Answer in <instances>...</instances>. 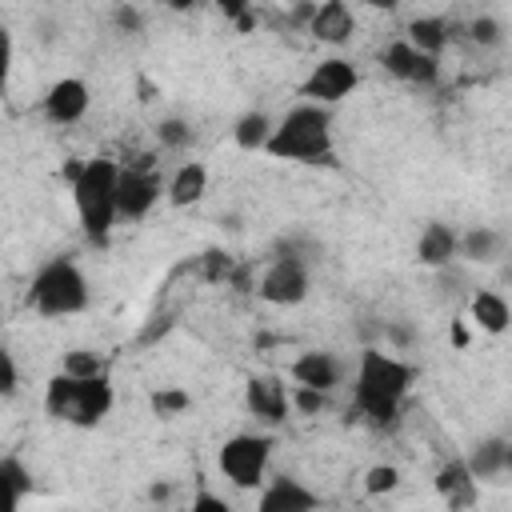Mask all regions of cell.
Returning <instances> with one entry per match:
<instances>
[{
    "mask_svg": "<svg viewBox=\"0 0 512 512\" xmlns=\"http://www.w3.org/2000/svg\"><path fill=\"white\" fill-rule=\"evenodd\" d=\"M456 256L464 260H476V264H496L504 256V232L500 228H468L464 236H456Z\"/></svg>",
    "mask_w": 512,
    "mask_h": 512,
    "instance_id": "obj_20",
    "label": "cell"
},
{
    "mask_svg": "<svg viewBox=\"0 0 512 512\" xmlns=\"http://www.w3.org/2000/svg\"><path fill=\"white\" fill-rule=\"evenodd\" d=\"M88 104H92V92H88V84L80 80V76H60L48 92H44V116L52 120V124H76V120H84L88 116Z\"/></svg>",
    "mask_w": 512,
    "mask_h": 512,
    "instance_id": "obj_12",
    "label": "cell"
},
{
    "mask_svg": "<svg viewBox=\"0 0 512 512\" xmlns=\"http://www.w3.org/2000/svg\"><path fill=\"white\" fill-rule=\"evenodd\" d=\"M16 384H20V368H16V356L0 344V400H8L12 392H16Z\"/></svg>",
    "mask_w": 512,
    "mask_h": 512,
    "instance_id": "obj_30",
    "label": "cell"
},
{
    "mask_svg": "<svg viewBox=\"0 0 512 512\" xmlns=\"http://www.w3.org/2000/svg\"><path fill=\"white\" fill-rule=\"evenodd\" d=\"M468 32H472V40H476V44H484V48H492V44H500V40H504L500 20H492V16H476V20L468 24Z\"/></svg>",
    "mask_w": 512,
    "mask_h": 512,
    "instance_id": "obj_29",
    "label": "cell"
},
{
    "mask_svg": "<svg viewBox=\"0 0 512 512\" xmlns=\"http://www.w3.org/2000/svg\"><path fill=\"white\" fill-rule=\"evenodd\" d=\"M112 404H116V388H112L108 372H100V376H64V372H56L44 388V412L60 424H72V428L104 424Z\"/></svg>",
    "mask_w": 512,
    "mask_h": 512,
    "instance_id": "obj_4",
    "label": "cell"
},
{
    "mask_svg": "<svg viewBox=\"0 0 512 512\" xmlns=\"http://www.w3.org/2000/svg\"><path fill=\"white\" fill-rule=\"evenodd\" d=\"M384 336H388L396 348H412V344H416V332H412V328H404V324H396V320H392V324H384Z\"/></svg>",
    "mask_w": 512,
    "mask_h": 512,
    "instance_id": "obj_35",
    "label": "cell"
},
{
    "mask_svg": "<svg viewBox=\"0 0 512 512\" xmlns=\"http://www.w3.org/2000/svg\"><path fill=\"white\" fill-rule=\"evenodd\" d=\"M188 512H232V504L224 496H216V492H196Z\"/></svg>",
    "mask_w": 512,
    "mask_h": 512,
    "instance_id": "obj_33",
    "label": "cell"
},
{
    "mask_svg": "<svg viewBox=\"0 0 512 512\" xmlns=\"http://www.w3.org/2000/svg\"><path fill=\"white\" fill-rule=\"evenodd\" d=\"M288 404H296L300 412L312 416V412H320V408L328 404V396H324V392H312V388H292V392H288Z\"/></svg>",
    "mask_w": 512,
    "mask_h": 512,
    "instance_id": "obj_31",
    "label": "cell"
},
{
    "mask_svg": "<svg viewBox=\"0 0 512 512\" xmlns=\"http://www.w3.org/2000/svg\"><path fill=\"white\" fill-rule=\"evenodd\" d=\"M288 372H292L296 388H312V392H324V396L340 384V360H336L332 352H320V348L300 352Z\"/></svg>",
    "mask_w": 512,
    "mask_h": 512,
    "instance_id": "obj_13",
    "label": "cell"
},
{
    "mask_svg": "<svg viewBox=\"0 0 512 512\" xmlns=\"http://www.w3.org/2000/svg\"><path fill=\"white\" fill-rule=\"evenodd\" d=\"M308 32L320 40V44H348L352 32H356V16L344 0H324L312 8L308 16Z\"/></svg>",
    "mask_w": 512,
    "mask_h": 512,
    "instance_id": "obj_15",
    "label": "cell"
},
{
    "mask_svg": "<svg viewBox=\"0 0 512 512\" xmlns=\"http://www.w3.org/2000/svg\"><path fill=\"white\" fill-rule=\"evenodd\" d=\"M412 388V364L384 352V348H364L356 360V380H352V400L356 412L368 424H392L400 416V404Z\"/></svg>",
    "mask_w": 512,
    "mask_h": 512,
    "instance_id": "obj_1",
    "label": "cell"
},
{
    "mask_svg": "<svg viewBox=\"0 0 512 512\" xmlns=\"http://www.w3.org/2000/svg\"><path fill=\"white\" fill-rule=\"evenodd\" d=\"M380 64H384V72H388V76H396V80H404V84L432 88V84L440 80V60H436V56L416 52L404 36H400V40H392V44L380 52Z\"/></svg>",
    "mask_w": 512,
    "mask_h": 512,
    "instance_id": "obj_10",
    "label": "cell"
},
{
    "mask_svg": "<svg viewBox=\"0 0 512 512\" xmlns=\"http://www.w3.org/2000/svg\"><path fill=\"white\" fill-rule=\"evenodd\" d=\"M12 80V32L0 24V92L8 88Z\"/></svg>",
    "mask_w": 512,
    "mask_h": 512,
    "instance_id": "obj_32",
    "label": "cell"
},
{
    "mask_svg": "<svg viewBox=\"0 0 512 512\" xmlns=\"http://www.w3.org/2000/svg\"><path fill=\"white\" fill-rule=\"evenodd\" d=\"M204 192H208V168L200 160H184L168 180V204H176V208L204 200Z\"/></svg>",
    "mask_w": 512,
    "mask_h": 512,
    "instance_id": "obj_19",
    "label": "cell"
},
{
    "mask_svg": "<svg viewBox=\"0 0 512 512\" xmlns=\"http://www.w3.org/2000/svg\"><path fill=\"white\" fill-rule=\"evenodd\" d=\"M28 304L40 316H76L88 308V276L80 272L76 260L56 256V260L36 268L32 288H28Z\"/></svg>",
    "mask_w": 512,
    "mask_h": 512,
    "instance_id": "obj_5",
    "label": "cell"
},
{
    "mask_svg": "<svg viewBox=\"0 0 512 512\" xmlns=\"http://www.w3.org/2000/svg\"><path fill=\"white\" fill-rule=\"evenodd\" d=\"M268 460H272V436L264 432H236L216 452V468L236 488H260L268 476Z\"/></svg>",
    "mask_w": 512,
    "mask_h": 512,
    "instance_id": "obj_6",
    "label": "cell"
},
{
    "mask_svg": "<svg viewBox=\"0 0 512 512\" xmlns=\"http://www.w3.org/2000/svg\"><path fill=\"white\" fill-rule=\"evenodd\" d=\"M396 488H400V468L396 464H372L364 472V492L368 496H388Z\"/></svg>",
    "mask_w": 512,
    "mask_h": 512,
    "instance_id": "obj_27",
    "label": "cell"
},
{
    "mask_svg": "<svg viewBox=\"0 0 512 512\" xmlns=\"http://www.w3.org/2000/svg\"><path fill=\"white\" fill-rule=\"evenodd\" d=\"M264 152L276 160H292V164H324L332 156V112L320 104L288 108L272 124Z\"/></svg>",
    "mask_w": 512,
    "mask_h": 512,
    "instance_id": "obj_3",
    "label": "cell"
},
{
    "mask_svg": "<svg viewBox=\"0 0 512 512\" xmlns=\"http://www.w3.org/2000/svg\"><path fill=\"white\" fill-rule=\"evenodd\" d=\"M148 404H152V412H156V416L172 420V416H180V412H188V408H192V396H188L184 388H160V392H152V396H148Z\"/></svg>",
    "mask_w": 512,
    "mask_h": 512,
    "instance_id": "obj_26",
    "label": "cell"
},
{
    "mask_svg": "<svg viewBox=\"0 0 512 512\" xmlns=\"http://www.w3.org/2000/svg\"><path fill=\"white\" fill-rule=\"evenodd\" d=\"M60 372H64V376H100V372H104V360H100L92 348H72V352H64Z\"/></svg>",
    "mask_w": 512,
    "mask_h": 512,
    "instance_id": "obj_25",
    "label": "cell"
},
{
    "mask_svg": "<svg viewBox=\"0 0 512 512\" xmlns=\"http://www.w3.org/2000/svg\"><path fill=\"white\" fill-rule=\"evenodd\" d=\"M268 136H272V116L260 112V108L244 112V116L232 124V140H236V148H244V152H264Z\"/></svg>",
    "mask_w": 512,
    "mask_h": 512,
    "instance_id": "obj_24",
    "label": "cell"
},
{
    "mask_svg": "<svg viewBox=\"0 0 512 512\" xmlns=\"http://www.w3.org/2000/svg\"><path fill=\"white\" fill-rule=\"evenodd\" d=\"M464 464H468V472H472L476 484L500 480V476L512 468V444H508L504 436H480V440L468 448Z\"/></svg>",
    "mask_w": 512,
    "mask_h": 512,
    "instance_id": "obj_14",
    "label": "cell"
},
{
    "mask_svg": "<svg viewBox=\"0 0 512 512\" xmlns=\"http://www.w3.org/2000/svg\"><path fill=\"white\" fill-rule=\"evenodd\" d=\"M320 496L300 480V476H276L260 484L256 512H316Z\"/></svg>",
    "mask_w": 512,
    "mask_h": 512,
    "instance_id": "obj_11",
    "label": "cell"
},
{
    "mask_svg": "<svg viewBox=\"0 0 512 512\" xmlns=\"http://www.w3.org/2000/svg\"><path fill=\"white\" fill-rule=\"evenodd\" d=\"M508 320H512V308H508V300H504L500 292L484 288V292L472 296V324H476L480 332L500 336V332L508 328Z\"/></svg>",
    "mask_w": 512,
    "mask_h": 512,
    "instance_id": "obj_22",
    "label": "cell"
},
{
    "mask_svg": "<svg viewBox=\"0 0 512 512\" xmlns=\"http://www.w3.org/2000/svg\"><path fill=\"white\" fill-rule=\"evenodd\" d=\"M404 40H408L416 52L440 60V52H444V44H448V24H444L440 16H416V20L408 24V36H404Z\"/></svg>",
    "mask_w": 512,
    "mask_h": 512,
    "instance_id": "obj_23",
    "label": "cell"
},
{
    "mask_svg": "<svg viewBox=\"0 0 512 512\" xmlns=\"http://www.w3.org/2000/svg\"><path fill=\"white\" fill-rule=\"evenodd\" d=\"M244 404H248L252 416L276 424V420L288 416V388H284L280 376H252L248 388H244Z\"/></svg>",
    "mask_w": 512,
    "mask_h": 512,
    "instance_id": "obj_16",
    "label": "cell"
},
{
    "mask_svg": "<svg viewBox=\"0 0 512 512\" xmlns=\"http://www.w3.org/2000/svg\"><path fill=\"white\" fill-rule=\"evenodd\" d=\"M68 184H72V204H76V220L84 228V236L92 244H104L116 228V180H120V164L108 156L96 160H80L64 168Z\"/></svg>",
    "mask_w": 512,
    "mask_h": 512,
    "instance_id": "obj_2",
    "label": "cell"
},
{
    "mask_svg": "<svg viewBox=\"0 0 512 512\" xmlns=\"http://www.w3.org/2000/svg\"><path fill=\"white\" fill-rule=\"evenodd\" d=\"M308 288H312V276H308L304 256H296V252H280V256L264 268V276H260V284H256L260 300H264V304H276V308L300 304V300L308 296Z\"/></svg>",
    "mask_w": 512,
    "mask_h": 512,
    "instance_id": "obj_7",
    "label": "cell"
},
{
    "mask_svg": "<svg viewBox=\"0 0 512 512\" xmlns=\"http://www.w3.org/2000/svg\"><path fill=\"white\" fill-rule=\"evenodd\" d=\"M356 84H360L356 64L344 60V56H328V60L312 64V72H308L304 84H300V96H304V104L332 108V104H340L344 96H352Z\"/></svg>",
    "mask_w": 512,
    "mask_h": 512,
    "instance_id": "obj_8",
    "label": "cell"
},
{
    "mask_svg": "<svg viewBox=\"0 0 512 512\" xmlns=\"http://www.w3.org/2000/svg\"><path fill=\"white\" fill-rule=\"evenodd\" d=\"M156 140H160V148H188L192 144V128L180 120V116H168V120H160L156 124Z\"/></svg>",
    "mask_w": 512,
    "mask_h": 512,
    "instance_id": "obj_28",
    "label": "cell"
},
{
    "mask_svg": "<svg viewBox=\"0 0 512 512\" xmlns=\"http://www.w3.org/2000/svg\"><path fill=\"white\" fill-rule=\"evenodd\" d=\"M112 20H116V28H120V32H140V24H144V20H140V12H136L132 4H120V8L112 12Z\"/></svg>",
    "mask_w": 512,
    "mask_h": 512,
    "instance_id": "obj_34",
    "label": "cell"
},
{
    "mask_svg": "<svg viewBox=\"0 0 512 512\" xmlns=\"http://www.w3.org/2000/svg\"><path fill=\"white\" fill-rule=\"evenodd\" d=\"M436 492H440V500H444L452 512H464V508H472V504H476L480 484L472 480V472H468L464 456H456V460L440 464V472H436Z\"/></svg>",
    "mask_w": 512,
    "mask_h": 512,
    "instance_id": "obj_17",
    "label": "cell"
},
{
    "mask_svg": "<svg viewBox=\"0 0 512 512\" xmlns=\"http://www.w3.org/2000/svg\"><path fill=\"white\" fill-rule=\"evenodd\" d=\"M32 492V472L16 456H0V512H20V500Z\"/></svg>",
    "mask_w": 512,
    "mask_h": 512,
    "instance_id": "obj_21",
    "label": "cell"
},
{
    "mask_svg": "<svg viewBox=\"0 0 512 512\" xmlns=\"http://www.w3.org/2000/svg\"><path fill=\"white\" fill-rule=\"evenodd\" d=\"M416 260L424 268H448L456 260V228L444 220H432L416 236Z\"/></svg>",
    "mask_w": 512,
    "mask_h": 512,
    "instance_id": "obj_18",
    "label": "cell"
},
{
    "mask_svg": "<svg viewBox=\"0 0 512 512\" xmlns=\"http://www.w3.org/2000/svg\"><path fill=\"white\" fill-rule=\"evenodd\" d=\"M160 200V180L148 168H120L116 180V220H144Z\"/></svg>",
    "mask_w": 512,
    "mask_h": 512,
    "instance_id": "obj_9",
    "label": "cell"
}]
</instances>
